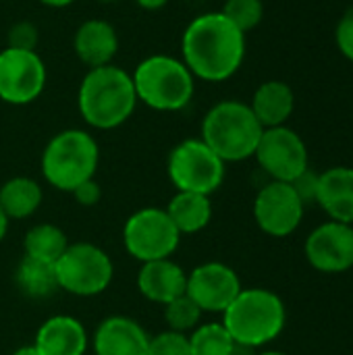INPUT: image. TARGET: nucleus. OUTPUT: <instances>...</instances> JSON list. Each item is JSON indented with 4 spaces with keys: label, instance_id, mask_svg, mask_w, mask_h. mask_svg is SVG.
Listing matches in <instances>:
<instances>
[{
    "label": "nucleus",
    "instance_id": "obj_10",
    "mask_svg": "<svg viewBox=\"0 0 353 355\" xmlns=\"http://www.w3.org/2000/svg\"><path fill=\"white\" fill-rule=\"evenodd\" d=\"M46 64L35 50H0V100L25 106L37 100L46 87Z\"/></svg>",
    "mask_w": 353,
    "mask_h": 355
},
{
    "label": "nucleus",
    "instance_id": "obj_11",
    "mask_svg": "<svg viewBox=\"0 0 353 355\" xmlns=\"http://www.w3.org/2000/svg\"><path fill=\"white\" fill-rule=\"evenodd\" d=\"M254 156H256L260 168L273 181L291 183L306 168H310L308 148H306L304 139L300 137V133H295L287 125L264 129Z\"/></svg>",
    "mask_w": 353,
    "mask_h": 355
},
{
    "label": "nucleus",
    "instance_id": "obj_37",
    "mask_svg": "<svg viewBox=\"0 0 353 355\" xmlns=\"http://www.w3.org/2000/svg\"><path fill=\"white\" fill-rule=\"evenodd\" d=\"M260 355H285V354H281V352H266V354H260Z\"/></svg>",
    "mask_w": 353,
    "mask_h": 355
},
{
    "label": "nucleus",
    "instance_id": "obj_25",
    "mask_svg": "<svg viewBox=\"0 0 353 355\" xmlns=\"http://www.w3.org/2000/svg\"><path fill=\"white\" fill-rule=\"evenodd\" d=\"M189 354L233 355L235 354V341L223 322H208V324L193 329V335L189 337Z\"/></svg>",
    "mask_w": 353,
    "mask_h": 355
},
{
    "label": "nucleus",
    "instance_id": "obj_27",
    "mask_svg": "<svg viewBox=\"0 0 353 355\" xmlns=\"http://www.w3.org/2000/svg\"><path fill=\"white\" fill-rule=\"evenodd\" d=\"M239 31L248 33L256 29L264 19L262 0H227L221 10Z\"/></svg>",
    "mask_w": 353,
    "mask_h": 355
},
{
    "label": "nucleus",
    "instance_id": "obj_9",
    "mask_svg": "<svg viewBox=\"0 0 353 355\" xmlns=\"http://www.w3.org/2000/svg\"><path fill=\"white\" fill-rule=\"evenodd\" d=\"M181 233L164 208H141L123 227V243L131 258L144 262L171 258L179 248Z\"/></svg>",
    "mask_w": 353,
    "mask_h": 355
},
{
    "label": "nucleus",
    "instance_id": "obj_1",
    "mask_svg": "<svg viewBox=\"0 0 353 355\" xmlns=\"http://www.w3.org/2000/svg\"><path fill=\"white\" fill-rule=\"evenodd\" d=\"M246 58V33L221 10L196 17L181 37V60L193 77L221 83L231 79Z\"/></svg>",
    "mask_w": 353,
    "mask_h": 355
},
{
    "label": "nucleus",
    "instance_id": "obj_14",
    "mask_svg": "<svg viewBox=\"0 0 353 355\" xmlns=\"http://www.w3.org/2000/svg\"><path fill=\"white\" fill-rule=\"evenodd\" d=\"M306 258L320 272H345L353 268V227L327 223L306 239Z\"/></svg>",
    "mask_w": 353,
    "mask_h": 355
},
{
    "label": "nucleus",
    "instance_id": "obj_30",
    "mask_svg": "<svg viewBox=\"0 0 353 355\" xmlns=\"http://www.w3.org/2000/svg\"><path fill=\"white\" fill-rule=\"evenodd\" d=\"M291 187L295 189L298 198L306 204L316 202V193H318V173H314L312 168H306L298 179L291 181Z\"/></svg>",
    "mask_w": 353,
    "mask_h": 355
},
{
    "label": "nucleus",
    "instance_id": "obj_20",
    "mask_svg": "<svg viewBox=\"0 0 353 355\" xmlns=\"http://www.w3.org/2000/svg\"><path fill=\"white\" fill-rule=\"evenodd\" d=\"M250 108L256 114L262 129L281 127L291 119L295 110V94L289 83L268 79L256 87Z\"/></svg>",
    "mask_w": 353,
    "mask_h": 355
},
{
    "label": "nucleus",
    "instance_id": "obj_23",
    "mask_svg": "<svg viewBox=\"0 0 353 355\" xmlns=\"http://www.w3.org/2000/svg\"><path fill=\"white\" fill-rule=\"evenodd\" d=\"M42 187L31 177H12L0 187V208L6 218H29L42 204Z\"/></svg>",
    "mask_w": 353,
    "mask_h": 355
},
{
    "label": "nucleus",
    "instance_id": "obj_18",
    "mask_svg": "<svg viewBox=\"0 0 353 355\" xmlns=\"http://www.w3.org/2000/svg\"><path fill=\"white\" fill-rule=\"evenodd\" d=\"M89 345L85 327L67 314L48 318L35 333L33 347L42 355H85Z\"/></svg>",
    "mask_w": 353,
    "mask_h": 355
},
{
    "label": "nucleus",
    "instance_id": "obj_4",
    "mask_svg": "<svg viewBox=\"0 0 353 355\" xmlns=\"http://www.w3.org/2000/svg\"><path fill=\"white\" fill-rule=\"evenodd\" d=\"M137 102L158 112L183 110L196 92V77L181 58L169 54H152L144 58L133 75Z\"/></svg>",
    "mask_w": 353,
    "mask_h": 355
},
{
    "label": "nucleus",
    "instance_id": "obj_12",
    "mask_svg": "<svg viewBox=\"0 0 353 355\" xmlns=\"http://www.w3.org/2000/svg\"><path fill=\"white\" fill-rule=\"evenodd\" d=\"M304 208L306 206L298 198L291 183L270 181L254 200V218L266 235L287 237L300 227Z\"/></svg>",
    "mask_w": 353,
    "mask_h": 355
},
{
    "label": "nucleus",
    "instance_id": "obj_32",
    "mask_svg": "<svg viewBox=\"0 0 353 355\" xmlns=\"http://www.w3.org/2000/svg\"><path fill=\"white\" fill-rule=\"evenodd\" d=\"M71 193H73L75 202H77L79 206H85V208H92V206H96V204L102 200V187H100V183H98L96 179L83 181V183L77 185Z\"/></svg>",
    "mask_w": 353,
    "mask_h": 355
},
{
    "label": "nucleus",
    "instance_id": "obj_16",
    "mask_svg": "<svg viewBox=\"0 0 353 355\" xmlns=\"http://www.w3.org/2000/svg\"><path fill=\"white\" fill-rule=\"evenodd\" d=\"M73 50L87 69L112 64L119 52L117 29L104 19H87L75 31Z\"/></svg>",
    "mask_w": 353,
    "mask_h": 355
},
{
    "label": "nucleus",
    "instance_id": "obj_2",
    "mask_svg": "<svg viewBox=\"0 0 353 355\" xmlns=\"http://www.w3.org/2000/svg\"><path fill=\"white\" fill-rule=\"evenodd\" d=\"M137 106V96L131 75L117 67L104 64L89 69L79 83L77 108L81 119L100 131L121 127L131 119Z\"/></svg>",
    "mask_w": 353,
    "mask_h": 355
},
{
    "label": "nucleus",
    "instance_id": "obj_7",
    "mask_svg": "<svg viewBox=\"0 0 353 355\" xmlns=\"http://www.w3.org/2000/svg\"><path fill=\"white\" fill-rule=\"evenodd\" d=\"M114 266L110 256L94 243H69L56 260L58 287L77 297H94L112 283Z\"/></svg>",
    "mask_w": 353,
    "mask_h": 355
},
{
    "label": "nucleus",
    "instance_id": "obj_17",
    "mask_svg": "<svg viewBox=\"0 0 353 355\" xmlns=\"http://www.w3.org/2000/svg\"><path fill=\"white\" fill-rule=\"evenodd\" d=\"M185 287H187V275L171 258L144 262L137 272L139 293L146 300L160 304V306H166L175 297L183 295Z\"/></svg>",
    "mask_w": 353,
    "mask_h": 355
},
{
    "label": "nucleus",
    "instance_id": "obj_31",
    "mask_svg": "<svg viewBox=\"0 0 353 355\" xmlns=\"http://www.w3.org/2000/svg\"><path fill=\"white\" fill-rule=\"evenodd\" d=\"M335 42H337V48L339 52L353 62V10L343 15L341 21L337 23V29H335Z\"/></svg>",
    "mask_w": 353,
    "mask_h": 355
},
{
    "label": "nucleus",
    "instance_id": "obj_6",
    "mask_svg": "<svg viewBox=\"0 0 353 355\" xmlns=\"http://www.w3.org/2000/svg\"><path fill=\"white\" fill-rule=\"evenodd\" d=\"M100 162V148L92 133L83 129H64L44 148L42 175L58 191H73L87 179H94Z\"/></svg>",
    "mask_w": 353,
    "mask_h": 355
},
{
    "label": "nucleus",
    "instance_id": "obj_24",
    "mask_svg": "<svg viewBox=\"0 0 353 355\" xmlns=\"http://www.w3.org/2000/svg\"><path fill=\"white\" fill-rule=\"evenodd\" d=\"M23 248H25V256L56 264V260L69 248V239L60 227L44 223V225H35L27 231Z\"/></svg>",
    "mask_w": 353,
    "mask_h": 355
},
{
    "label": "nucleus",
    "instance_id": "obj_19",
    "mask_svg": "<svg viewBox=\"0 0 353 355\" xmlns=\"http://www.w3.org/2000/svg\"><path fill=\"white\" fill-rule=\"evenodd\" d=\"M316 204L335 220L353 223V168L333 166L318 175Z\"/></svg>",
    "mask_w": 353,
    "mask_h": 355
},
{
    "label": "nucleus",
    "instance_id": "obj_15",
    "mask_svg": "<svg viewBox=\"0 0 353 355\" xmlns=\"http://www.w3.org/2000/svg\"><path fill=\"white\" fill-rule=\"evenodd\" d=\"M148 333L129 316L104 318L94 335L96 355H148Z\"/></svg>",
    "mask_w": 353,
    "mask_h": 355
},
{
    "label": "nucleus",
    "instance_id": "obj_28",
    "mask_svg": "<svg viewBox=\"0 0 353 355\" xmlns=\"http://www.w3.org/2000/svg\"><path fill=\"white\" fill-rule=\"evenodd\" d=\"M148 355H191L189 337L177 331H164L156 337H150Z\"/></svg>",
    "mask_w": 353,
    "mask_h": 355
},
{
    "label": "nucleus",
    "instance_id": "obj_5",
    "mask_svg": "<svg viewBox=\"0 0 353 355\" xmlns=\"http://www.w3.org/2000/svg\"><path fill=\"white\" fill-rule=\"evenodd\" d=\"M283 300L268 289H241L223 312V324L237 345L262 347L275 341L285 329Z\"/></svg>",
    "mask_w": 353,
    "mask_h": 355
},
{
    "label": "nucleus",
    "instance_id": "obj_13",
    "mask_svg": "<svg viewBox=\"0 0 353 355\" xmlns=\"http://www.w3.org/2000/svg\"><path fill=\"white\" fill-rule=\"evenodd\" d=\"M237 272L223 262H206L187 275L185 293L200 306L202 312L223 314L241 293Z\"/></svg>",
    "mask_w": 353,
    "mask_h": 355
},
{
    "label": "nucleus",
    "instance_id": "obj_26",
    "mask_svg": "<svg viewBox=\"0 0 353 355\" xmlns=\"http://www.w3.org/2000/svg\"><path fill=\"white\" fill-rule=\"evenodd\" d=\"M202 314L204 312L200 310V306L187 293L175 297L173 302L164 306V320L169 324V331H177L183 335L193 331L200 324Z\"/></svg>",
    "mask_w": 353,
    "mask_h": 355
},
{
    "label": "nucleus",
    "instance_id": "obj_8",
    "mask_svg": "<svg viewBox=\"0 0 353 355\" xmlns=\"http://www.w3.org/2000/svg\"><path fill=\"white\" fill-rule=\"evenodd\" d=\"M166 171L177 191L210 196L225 181V162L200 137L177 144L169 154Z\"/></svg>",
    "mask_w": 353,
    "mask_h": 355
},
{
    "label": "nucleus",
    "instance_id": "obj_38",
    "mask_svg": "<svg viewBox=\"0 0 353 355\" xmlns=\"http://www.w3.org/2000/svg\"><path fill=\"white\" fill-rule=\"evenodd\" d=\"M98 2H114V0H98Z\"/></svg>",
    "mask_w": 353,
    "mask_h": 355
},
{
    "label": "nucleus",
    "instance_id": "obj_22",
    "mask_svg": "<svg viewBox=\"0 0 353 355\" xmlns=\"http://www.w3.org/2000/svg\"><path fill=\"white\" fill-rule=\"evenodd\" d=\"M15 285L19 291L31 300H46L52 297L58 287V277H56V264L37 260L31 256H23L17 270H15Z\"/></svg>",
    "mask_w": 353,
    "mask_h": 355
},
{
    "label": "nucleus",
    "instance_id": "obj_34",
    "mask_svg": "<svg viewBox=\"0 0 353 355\" xmlns=\"http://www.w3.org/2000/svg\"><path fill=\"white\" fill-rule=\"evenodd\" d=\"M40 2L46 4V6H50V8H64V6L73 4L75 0H40Z\"/></svg>",
    "mask_w": 353,
    "mask_h": 355
},
{
    "label": "nucleus",
    "instance_id": "obj_33",
    "mask_svg": "<svg viewBox=\"0 0 353 355\" xmlns=\"http://www.w3.org/2000/svg\"><path fill=\"white\" fill-rule=\"evenodd\" d=\"M144 10H160L169 4V0H135Z\"/></svg>",
    "mask_w": 353,
    "mask_h": 355
},
{
    "label": "nucleus",
    "instance_id": "obj_36",
    "mask_svg": "<svg viewBox=\"0 0 353 355\" xmlns=\"http://www.w3.org/2000/svg\"><path fill=\"white\" fill-rule=\"evenodd\" d=\"M12 355H42L33 345H25V347H19Z\"/></svg>",
    "mask_w": 353,
    "mask_h": 355
},
{
    "label": "nucleus",
    "instance_id": "obj_29",
    "mask_svg": "<svg viewBox=\"0 0 353 355\" xmlns=\"http://www.w3.org/2000/svg\"><path fill=\"white\" fill-rule=\"evenodd\" d=\"M40 42L37 25L31 21H17L10 25L8 35H6V48H17V50H35Z\"/></svg>",
    "mask_w": 353,
    "mask_h": 355
},
{
    "label": "nucleus",
    "instance_id": "obj_35",
    "mask_svg": "<svg viewBox=\"0 0 353 355\" xmlns=\"http://www.w3.org/2000/svg\"><path fill=\"white\" fill-rule=\"evenodd\" d=\"M6 231H8V218H6V214L2 212V208H0V241L6 237Z\"/></svg>",
    "mask_w": 353,
    "mask_h": 355
},
{
    "label": "nucleus",
    "instance_id": "obj_21",
    "mask_svg": "<svg viewBox=\"0 0 353 355\" xmlns=\"http://www.w3.org/2000/svg\"><path fill=\"white\" fill-rule=\"evenodd\" d=\"M164 210L181 235L200 233L202 229L208 227L212 218L210 196L191 193V191H177Z\"/></svg>",
    "mask_w": 353,
    "mask_h": 355
},
{
    "label": "nucleus",
    "instance_id": "obj_3",
    "mask_svg": "<svg viewBox=\"0 0 353 355\" xmlns=\"http://www.w3.org/2000/svg\"><path fill=\"white\" fill-rule=\"evenodd\" d=\"M262 131L250 104L223 100L204 114L200 139L227 164L252 158Z\"/></svg>",
    "mask_w": 353,
    "mask_h": 355
}]
</instances>
